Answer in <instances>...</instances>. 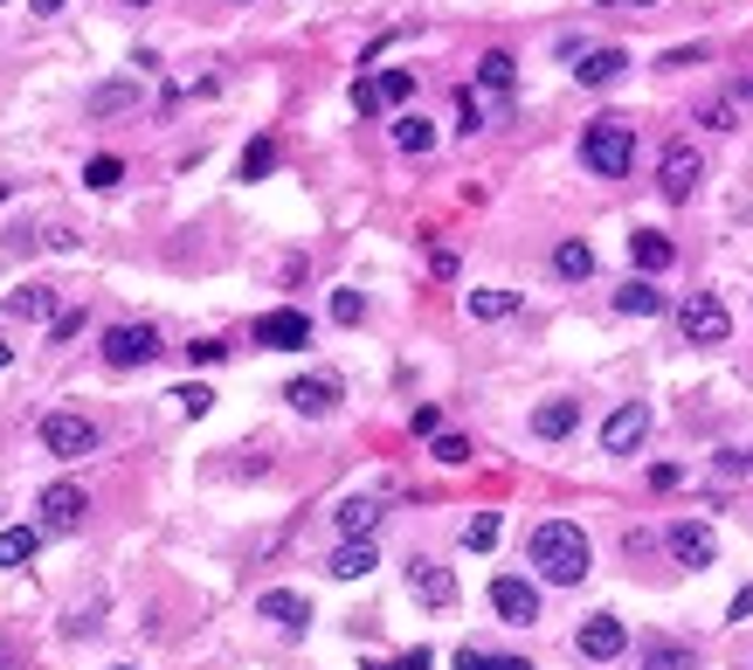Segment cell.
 <instances>
[{
    "label": "cell",
    "instance_id": "1",
    "mask_svg": "<svg viewBox=\"0 0 753 670\" xmlns=\"http://www.w3.org/2000/svg\"><path fill=\"white\" fill-rule=\"evenodd\" d=\"M533 566H539V581H553V587H581L588 581V566H594V547H588V532L574 519H547V526H533Z\"/></svg>",
    "mask_w": 753,
    "mask_h": 670
},
{
    "label": "cell",
    "instance_id": "2",
    "mask_svg": "<svg viewBox=\"0 0 753 670\" xmlns=\"http://www.w3.org/2000/svg\"><path fill=\"white\" fill-rule=\"evenodd\" d=\"M581 166L602 173V180H622L636 166V125L630 118H594L581 132Z\"/></svg>",
    "mask_w": 753,
    "mask_h": 670
},
{
    "label": "cell",
    "instance_id": "3",
    "mask_svg": "<svg viewBox=\"0 0 753 670\" xmlns=\"http://www.w3.org/2000/svg\"><path fill=\"white\" fill-rule=\"evenodd\" d=\"M166 346H160V325H146V318H132V325H111L104 332V367L111 374H132V367H152Z\"/></svg>",
    "mask_w": 753,
    "mask_h": 670
},
{
    "label": "cell",
    "instance_id": "4",
    "mask_svg": "<svg viewBox=\"0 0 753 670\" xmlns=\"http://www.w3.org/2000/svg\"><path fill=\"white\" fill-rule=\"evenodd\" d=\"M97 443H104V429H97L90 415H76V408H56V415H42V450H49V456L76 463V456H90Z\"/></svg>",
    "mask_w": 753,
    "mask_h": 670
},
{
    "label": "cell",
    "instance_id": "5",
    "mask_svg": "<svg viewBox=\"0 0 753 670\" xmlns=\"http://www.w3.org/2000/svg\"><path fill=\"white\" fill-rule=\"evenodd\" d=\"M698 180H706V152H698L691 139H670L664 160H657V194L664 201H691Z\"/></svg>",
    "mask_w": 753,
    "mask_h": 670
},
{
    "label": "cell",
    "instance_id": "6",
    "mask_svg": "<svg viewBox=\"0 0 753 670\" xmlns=\"http://www.w3.org/2000/svg\"><path fill=\"white\" fill-rule=\"evenodd\" d=\"M678 332H685V346H725V339H733V312L706 291V298H691L678 312Z\"/></svg>",
    "mask_w": 753,
    "mask_h": 670
},
{
    "label": "cell",
    "instance_id": "7",
    "mask_svg": "<svg viewBox=\"0 0 753 670\" xmlns=\"http://www.w3.org/2000/svg\"><path fill=\"white\" fill-rule=\"evenodd\" d=\"M249 339L270 346V353H304L311 346V318L298 312V304H277V312H263V318L249 325Z\"/></svg>",
    "mask_w": 753,
    "mask_h": 670
},
{
    "label": "cell",
    "instance_id": "8",
    "mask_svg": "<svg viewBox=\"0 0 753 670\" xmlns=\"http://www.w3.org/2000/svg\"><path fill=\"white\" fill-rule=\"evenodd\" d=\"M35 511H42V532H76L90 498H84V484H49V491L35 498Z\"/></svg>",
    "mask_w": 753,
    "mask_h": 670
},
{
    "label": "cell",
    "instance_id": "9",
    "mask_svg": "<svg viewBox=\"0 0 753 670\" xmlns=\"http://www.w3.org/2000/svg\"><path fill=\"white\" fill-rule=\"evenodd\" d=\"M643 435H650V408H643V401H622L615 415L602 422V450H609V456H636Z\"/></svg>",
    "mask_w": 753,
    "mask_h": 670
},
{
    "label": "cell",
    "instance_id": "10",
    "mask_svg": "<svg viewBox=\"0 0 753 670\" xmlns=\"http://www.w3.org/2000/svg\"><path fill=\"white\" fill-rule=\"evenodd\" d=\"M574 650H581L588 663H615L622 650H630V629H622L615 615H588V623L574 629Z\"/></svg>",
    "mask_w": 753,
    "mask_h": 670
},
{
    "label": "cell",
    "instance_id": "11",
    "mask_svg": "<svg viewBox=\"0 0 753 670\" xmlns=\"http://www.w3.org/2000/svg\"><path fill=\"white\" fill-rule=\"evenodd\" d=\"M408 587H415V602H422V608H450L456 602V574H450L443 560H429V553L408 560Z\"/></svg>",
    "mask_w": 753,
    "mask_h": 670
},
{
    "label": "cell",
    "instance_id": "12",
    "mask_svg": "<svg viewBox=\"0 0 753 670\" xmlns=\"http://www.w3.org/2000/svg\"><path fill=\"white\" fill-rule=\"evenodd\" d=\"M491 608H498V623H539V587L533 581H518V574H498L491 581Z\"/></svg>",
    "mask_w": 753,
    "mask_h": 670
},
{
    "label": "cell",
    "instance_id": "13",
    "mask_svg": "<svg viewBox=\"0 0 753 670\" xmlns=\"http://www.w3.org/2000/svg\"><path fill=\"white\" fill-rule=\"evenodd\" d=\"M283 401H291L304 422H319V415H332V408H340V380H332V374H304V380H291V388H283Z\"/></svg>",
    "mask_w": 753,
    "mask_h": 670
},
{
    "label": "cell",
    "instance_id": "14",
    "mask_svg": "<svg viewBox=\"0 0 753 670\" xmlns=\"http://www.w3.org/2000/svg\"><path fill=\"white\" fill-rule=\"evenodd\" d=\"M664 547H670V560H678V566H712L719 560V539H712V526H670L664 532Z\"/></svg>",
    "mask_w": 753,
    "mask_h": 670
},
{
    "label": "cell",
    "instance_id": "15",
    "mask_svg": "<svg viewBox=\"0 0 753 670\" xmlns=\"http://www.w3.org/2000/svg\"><path fill=\"white\" fill-rule=\"evenodd\" d=\"M256 615H263V623H277V629H311V602L298 595V587H270L263 602H256Z\"/></svg>",
    "mask_w": 753,
    "mask_h": 670
},
{
    "label": "cell",
    "instance_id": "16",
    "mask_svg": "<svg viewBox=\"0 0 753 670\" xmlns=\"http://www.w3.org/2000/svg\"><path fill=\"white\" fill-rule=\"evenodd\" d=\"M636 663L643 670H698V650H691V642H670V636H643Z\"/></svg>",
    "mask_w": 753,
    "mask_h": 670
},
{
    "label": "cell",
    "instance_id": "17",
    "mask_svg": "<svg viewBox=\"0 0 753 670\" xmlns=\"http://www.w3.org/2000/svg\"><path fill=\"white\" fill-rule=\"evenodd\" d=\"M574 429H581V401H539L533 408V435H539V443H567Z\"/></svg>",
    "mask_w": 753,
    "mask_h": 670
},
{
    "label": "cell",
    "instance_id": "18",
    "mask_svg": "<svg viewBox=\"0 0 753 670\" xmlns=\"http://www.w3.org/2000/svg\"><path fill=\"white\" fill-rule=\"evenodd\" d=\"M630 263L657 277V270H670V263H678V242H670L664 228H636V236H630Z\"/></svg>",
    "mask_w": 753,
    "mask_h": 670
},
{
    "label": "cell",
    "instance_id": "19",
    "mask_svg": "<svg viewBox=\"0 0 753 670\" xmlns=\"http://www.w3.org/2000/svg\"><path fill=\"white\" fill-rule=\"evenodd\" d=\"M622 69H630V56H622V48H581V63H574V76H581L588 90H609Z\"/></svg>",
    "mask_w": 753,
    "mask_h": 670
},
{
    "label": "cell",
    "instance_id": "20",
    "mask_svg": "<svg viewBox=\"0 0 753 670\" xmlns=\"http://www.w3.org/2000/svg\"><path fill=\"white\" fill-rule=\"evenodd\" d=\"M380 566V553H374V539H346L340 553H332V581H367Z\"/></svg>",
    "mask_w": 753,
    "mask_h": 670
},
{
    "label": "cell",
    "instance_id": "21",
    "mask_svg": "<svg viewBox=\"0 0 753 670\" xmlns=\"http://www.w3.org/2000/svg\"><path fill=\"white\" fill-rule=\"evenodd\" d=\"M615 312H622V318H657V312H664V291H657V283H643V277H630V283L615 291Z\"/></svg>",
    "mask_w": 753,
    "mask_h": 670
},
{
    "label": "cell",
    "instance_id": "22",
    "mask_svg": "<svg viewBox=\"0 0 753 670\" xmlns=\"http://www.w3.org/2000/svg\"><path fill=\"white\" fill-rule=\"evenodd\" d=\"M8 318H56V291L49 283H21L8 298Z\"/></svg>",
    "mask_w": 753,
    "mask_h": 670
},
{
    "label": "cell",
    "instance_id": "23",
    "mask_svg": "<svg viewBox=\"0 0 753 670\" xmlns=\"http://www.w3.org/2000/svg\"><path fill=\"white\" fill-rule=\"evenodd\" d=\"M332 519H340V532H346V539H374V526H380V505H374V498H346L340 511H332Z\"/></svg>",
    "mask_w": 753,
    "mask_h": 670
},
{
    "label": "cell",
    "instance_id": "24",
    "mask_svg": "<svg viewBox=\"0 0 753 670\" xmlns=\"http://www.w3.org/2000/svg\"><path fill=\"white\" fill-rule=\"evenodd\" d=\"M139 105V84L132 76H118V84H97L90 90V118H111V111H132Z\"/></svg>",
    "mask_w": 753,
    "mask_h": 670
},
{
    "label": "cell",
    "instance_id": "25",
    "mask_svg": "<svg viewBox=\"0 0 753 670\" xmlns=\"http://www.w3.org/2000/svg\"><path fill=\"white\" fill-rule=\"evenodd\" d=\"M553 270H560L567 283H588V277H594V249H588L581 236H567V242L553 249Z\"/></svg>",
    "mask_w": 753,
    "mask_h": 670
},
{
    "label": "cell",
    "instance_id": "26",
    "mask_svg": "<svg viewBox=\"0 0 753 670\" xmlns=\"http://www.w3.org/2000/svg\"><path fill=\"white\" fill-rule=\"evenodd\" d=\"M42 553V532L35 526H8V532H0V566H29Z\"/></svg>",
    "mask_w": 753,
    "mask_h": 670
},
{
    "label": "cell",
    "instance_id": "27",
    "mask_svg": "<svg viewBox=\"0 0 753 670\" xmlns=\"http://www.w3.org/2000/svg\"><path fill=\"white\" fill-rule=\"evenodd\" d=\"M395 145L422 160V152H435V125H429V118H415V111H401V118H395Z\"/></svg>",
    "mask_w": 753,
    "mask_h": 670
},
{
    "label": "cell",
    "instance_id": "28",
    "mask_svg": "<svg viewBox=\"0 0 753 670\" xmlns=\"http://www.w3.org/2000/svg\"><path fill=\"white\" fill-rule=\"evenodd\" d=\"M477 84H484V90H498V97H505V90H512V84H518V63H512V56H505V48H484V63H477Z\"/></svg>",
    "mask_w": 753,
    "mask_h": 670
},
{
    "label": "cell",
    "instance_id": "29",
    "mask_svg": "<svg viewBox=\"0 0 753 670\" xmlns=\"http://www.w3.org/2000/svg\"><path fill=\"white\" fill-rule=\"evenodd\" d=\"M429 456L443 463V471H463V463H471V435H456V429H435V435H429Z\"/></svg>",
    "mask_w": 753,
    "mask_h": 670
},
{
    "label": "cell",
    "instance_id": "30",
    "mask_svg": "<svg viewBox=\"0 0 753 670\" xmlns=\"http://www.w3.org/2000/svg\"><path fill=\"white\" fill-rule=\"evenodd\" d=\"M463 304H471V318H512L518 312V291H471V298H463Z\"/></svg>",
    "mask_w": 753,
    "mask_h": 670
},
{
    "label": "cell",
    "instance_id": "31",
    "mask_svg": "<svg viewBox=\"0 0 753 670\" xmlns=\"http://www.w3.org/2000/svg\"><path fill=\"white\" fill-rule=\"evenodd\" d=\"M270 166H277V139H249L243 145V180H270Z\"/></svg>",
    "mask_w": 753,
    "mask_h": 670
},
{
    "label": "cell",
    "instance_id": "32",
    "mask_svg": "<svg viewBox=\"0 0 753 670\" xmlns=\"http://www.w3.org/2000/svg\"><path fill=\"white\" fill-rule=\"evenodd\" d=\"M118 180H125V160H111V152H97V160L84 166V187H97V194H111Z\"/></svg>",
    "mask_w": 753,
    "mask_h": 670
},
{
    "label": "cell",
    "instance_id": "33",
    "mask_svg": "<svg viewBox=\"0 0 753 670\" xmlns=\"http://www.w3.org/2000/svg\"><path fill=\"white\" fill-rule=\"evenodd\" d=\"M463 547H471V553H491V547H498V511H477V519L463 526Z\"/></svg>",
    "mask_w": 753,
    "mask_h": 670
},
{
    "label": "cell",
    "instance_id": "34",
    "mask_svg": "<svg viewBox=\"0 0 753 670\" xmlns=\"http://www.w3.org/2000/svg\"><path fill=\"white\" fill-rule=\"evenodd\" d=\"M374 90H380V105H408V97H415V76H408V69H380Z\"/></svg>",
    "mask_w": 753,
    "mask_h": 670
},
{
    "label": "cell",
    "instance_id": "35",
    "mask_svg": "<svg viewBox=\"0 0 753 670\" xmlns=\"http://www.w3.org/2000/svg\"><path fill=\"white\" fill-rule=\"evenodd\" d=\"M456 132H463V139H477V132H484V105H477L471 90H456Z\"/></svg>",
    "mask_w": 753,
    "mask_h": 670
},
{
    "label": "cell",
    "instance_id": "36",
    "mask_svg": "<svg viewBox=\"0 0 753 670\" xmlns=\"http://www.w3.org/2000/svg\"><path fill=\"white\" fill-rule=\"evenodd\" d=\"M367 318V298L359 291H332V325H359Z\"/></svg>",
    "mask_w": 753,
    "mask_h": 670
},
{
    "label": "cell",
    "instance_id": "37",
    "mask_svg": "<svg viewBox=\"0 0 753 670\" xmlns=\"http://www.w3.org/2000/svg\"><path fill=\"white\" fill-rule=\"evenodd\" d=\"M173 401H180V415H194V422L207 415V408H215V395H207L201 380H187V388H173Z\"/></svg>",
    "mask_w": 753,
    "mask_h": 670
},
{
    "label": "cell",
    "instance_id": "38",
    "mask_svg": "<svg viewBox=\"0 0 753 670\" xmlns=\"http://www.w3.org/2000/svg\"><path fill=\"white\" fill-rule=\"evenodd\" d=\"M698 125H706V132H733V105H725V97H712V105H698Z\"/></svg>",
    "mask_w": 753,
    "mask_h": 670
},
{
    "label": "cell",
    "instance_id": "39",
    "mask_svg": "<svg viewBox=\"0 0 753 670\" xmlns=\"http://www.w3.org/2000/svg\"><path fill=\"white\" fill-rule=\"evenodd\" d=\"M76 332H84V312H56V318H49V346L76 339Z\"/></svg>",
    "mask_w": 753,
    "mask_h": 670
},
{
    "label": "cell",
    "instance_id": "40",
    "mask_svg": "<svg viewBox=\"0 0 753 670\" xmlns=\"http://www.w3.org/2000/svg\"><path fill=\"white\" fill-rule=\"evenodd\" d=\"M706 56H712V48H706V42H691V48H670V56H664V69H698Z\"/></svg>",
    "mask_w": 753,
    "mask_h": 670
},
{
    "label": "cell",
    "instance_id": "41",
    "mask_svg": "<svg viewBox=\"0 0 753 670\" xmlns=\"http://www.w3.org/2000/svg\"><path fill=\"white\" fill-rule=\"evenodd\" d=\"M719 471L725 477H753V450H719Z\"/></svg>",
    "mask_w": 753,
    "mask_h": 670
},
{
    "label": "cell",
    "instance_id": "42",
    "mask_svg": "<svg viewBox=\"0 0 753 670\" xmlns=\"http://www.w3.org/2000/svg\"><path fill=\"white\" fill-rule=\"evenodd\" d=\"M187 359H194V367H215V359H228V346H222V339H194Z\"/></svg>",
    "mask_w": 753,
    "mask_h": 670
},
{
    "label": "cell",
    "instance_id": "43",
    "mask_svg": "<svg viewBox=\"0 0 753 670\" xmlns=\"http://www.w3.org/2000/svg\"><path fill=\"white\" fill-rule=\"evenodd\" d=\"M353 111H359V118H374V111H380V90L367 84V76H359V84H353Z\"/></svg>",
    "mask_w": 753,
    "mask_h": 670
},
{
    "label": "cell",
    "instance_id": "44",
    "mask_svg": "<svg viewBox=\"0 0 753 670\" xmlns=\"http://www.w3.org/2000/svg\"><path fill=\"white\" fill-rule=\"evenodd\" d=\"M408 429H415V435H435V429H443V408H429V401H422V408L408 415Z\"/></svg>",
    "mask_w": 753,
    "mask_h": 670
},
{
    "label": "cell",
    "instance_id": "45",
    "mask_svg": "<svg viewBox=\"0 0 753 670\" xmlns=\"http://www.w3.org/2000/svg\"><path fill=\"white\" fill-rule=\"evenodd\" d=\"M429 663H435V657L422 650V642H415V650H401V657H395V670H429Z\"/></svg>",
    "mask_w": 753,
    "mask_h": 670
},
{
    "label": "cell",
    "instance_id": "46",
    "mask_svg": "<svg viewBox=\"0 0 753 670\" xmlns=\"http://www.w3.org/2000/svg\"><path fill=\"white\" fill-rule=\"evenodd\" d=\"M650 484H657V491H670V484H685V471H678V463H657Z\"/></svg>",
    "mask_w": 753,
    "mask_h": 670
},
{
    "label": "cell",
    "instance_id": "47",
    "mask_svg": "<svg viewBox=\"0 0 753 670\" xmlns=\"http://www.w3.org/2000/svg\"><path fill=\"white\" fill-rule=\"evenodd\" d=\"M725 615H733V623H746V615H753V587H740V595H733V608H725Z\"/></svg>",
    "mask_w": 753,
    "mask_h": 670
},
{
    "label": "cell",
    "instance_id": "48",
    "mask_svg": "<svg viewBox=\"0 0 753 670\" xmlns=\"http://www.w3.org/2000/svg\"><path fill=\"white\" fill-rule=\"evenodd\" d=\"M477 670H533V663H526V657H484Z\"/></svg>",
    "mask_w": 753,
    "mask_h": 670
},
{
    "label": "cell",
    "instance_id": "49",
    "mask_svg": "<svg viewBox=\"0 0 753 670\" xmlns=\"http://www.w3.org/2000/svg\"><path fill=\"white\" fill-rule=\"evenodd\" d=\"M63 8H69V0H29V14H42V21H49V14H63Z\"/></svg>",
    "mask_w": 753,
    "mask_h": 670
},
{
    "label": "cell",
    "instance_id": "50",
    "mask_svg": "<svg viewBox=\"0 0 753 670\" xmlns=\"http://www.w3.org/2000/svg\"><path fill=\"white\" fill-rule=\"evenodd\" d=\"M602 8H657V0H602Z\"/></svg>",
    "mask_w": 753,
    "mask_h": 670
},
{
    "label": "cell",
    "instance_id": "51",
    "mask_svg": "<svg viewBox=\"0 0 753 670\" xmlns=\"http://www.w3.org/2000/svg\"><path fill=\"white\" fill-rule=\"evenodd\" d=\"M359 670H395V663H380V657H367V663H359Z\"/></svg>",
    "mask_w": 753,
    "mask_h": 670
},
{
    "label": "cell",
    "instance_id": "52",
    "mask_svg": "<svg viewBox=\"0 0 753 670\" xmlns=\"http://www.w3.org/2000/svg\"><path fill=\"white\" fill-rule=\"evenodd\" d=\"M740 97H753V76H740Z\"/></svg>",
    "mask_w": 753,
    "mask_h": 670
},
{
    "label": "cell",
    "instance_id": "53",
    "mask_svg": "<svg viewBox=\"0 0 753 670\" xmlns=\"http://www.w3.org/2000/svg\"><path fill=\"white\" fill-rule=\"evenodd\" d=\"M8 359H14V346H0V367H8Z\"/></svg>",
    "mask_w": 753,
    "mask_h": 670
},
{
    "label": "cell",
    "instance_id": "54",
    "mask_svg": "<svg viewBox=\"0 0 753 670\" xmlns=\"http://www.w3.org/2000/svg\"><path fill=\"white\" fill-rule=\"evenodd\" d=\"M125 8H146V0H125Z\"/></svg>",
    "mask_w": 753,
    "mask_h": 670
},
{
    "label": "cell",
    "instance_id": "55",
    "mask_svg": "<svg viewBox=\"0 0 753 670\" xmlns=\"http://www.w3.org/2000/svg\"><path fill=\"white\" fill-rule=\"evenodd\" d=\"M111 670H132V663H111Z\"/></svg>",
    "mask_w": 753,
    "mask_h": 670
},
{
    "label": "cell",
    "instance_id": "56",
    "mask_svg": "<svg viewBox=\"0 0 753 670\" xmlns=\"http://www.w3.org/2000/svg\"><path fill=\"white\" fill-rule=\"evenodd\" d=\"M0 201H8V187H0Z\"/></svg>",
    "mask_w": 753,
    "mask_h": 670
},
{
    "label": "cell",
    "instance_id": "57",
    "mask_svg": "<svg viewBox=\"0 0 753 670\" xmlns=\"http://www.w3.org/2000/svg\"><path fill=\"white\" fill-rule=\"evenodd\" d=\"M0 8H8V0H0Z\"/></svg>",
    "mask_w": 753,
    "mask_h": 670
}]
</instances>
